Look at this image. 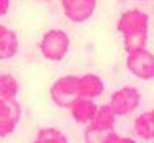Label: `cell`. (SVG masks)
<instances>
[{
	"mask_svg": "<svg viewBox=\"0 0 154 143\" xmlns=\"http://www.w3.org/2000/svg\"><path fill=\"white\" fill-rule=\"evenodd\" d=\"M134 133L141 140H154V118L151 110L136 116V120H134Z\"/></svg>",
	"mask_w": 154,
	"mask_h": 143,
	"instance_id": "cell-12",
	"label": "cell"
},
{
	"mask_svg": "<svg viewBox=\"0 0 154 143\" xmlns=\"http://www.w3.org/2000/svg\"><path fill=\"white\" fill-rule=\"evenodd\" d=\"M68 110H70V115L75 122L88 126L93 122L94 115H96L98 105L94 103V100H90V98H76Z\"/></svg>",
	"mask_w": 154,
	"mask_h": 143,
	"instance_id": "cell-9",
	"label": "cell"
},
{
	"mask_svg": "<svg viewBox=\"0 0 154 143\" xmlns=\"http://www.w3.org/2000/svg\"><path fill=\"white\" fill-rule=\"evenodd\" d=\"M116 118L118 116L114 115V112L111 110V106L108 105H101L98 106V112L94 115L93 122L90 123L88 126H93V128L100 130V132H114V125H116Z\"/></svg>",
	"mask_w": 154,
	"mask_h": 143,
	"instance_id": "cell-11",
	"label": "cell"
},
{
	"mask_svg": "<svg viewBox=\"0 0 154 143\" xmlns=\"http://www.w3.org/2000/svg\"><path fill=\"white\" fill-rule=\"evenodd\" d=\"M151 113H152V118H154V110H151Z\"/></svg>",
	"mask_w": 154,
	"mask_h": 143,
	"instance_id": "cell-18",
	"label": "cell"
},
{
	"mask_svg": "<svg viewBox=\"0 0 154 143\" xmlns=\"http://www.w3.org/2000/svg\"><path fill=\"white\" fill-rule=\"evenodd\" d=\"M106 143H137V141H136V140H133V138H128V136L118 135L116 132H111L109 135H108Z\"/></svg>",
	"mask_w": 154,
	"mask_h": 143,
	"instance_id": "cell-16",
	"label": "cell"
},
{
	"mask_svg": "<svg viewBox=\"0 0 154 143\" xmlns=\"http://www.w3.org/2000/svg\"><path fill=\"white\" fill-rule=\"evenodd\" d=\"M20 92V83L12 73H0V98L17 100Z\"/></svg>",
	"mask_w": 154,
	"mask_h": 143,
	"instance_id": "cell-13",
	"label": "cell"
},
{
	"mask_svg": "<svg viewBox=\"0 0 154 143\" xmlns=\"http://www.w3.org/2000/svg\"><path fill=\"white\" fill-rule=\"evenodd\" d=\"M22 120V106L17 100L0 98V138L12 135Z\"/></svg>",
	"mask_w": 154,
	"mask_h": 143,
	"instance_id": "cell-7",
	"label": "cell"
},
{
	"mask_svg": "<svg viewBox=\"0 0 154 143\" xmlns=\"http://www.w3.org/2000/svg\"><path fill=\"white\" fill-rule=\"evenodd\" d=\"M111 110L114 112L116 116H126L129 113L136 112L141 105V92L133 85H126L118 88L116 92H113L109 98Z\"/></svg>",
	"mask_w": 154,
	"mask_h": 143,
	"instance_id": "cell-4",
	"label": "cell"
},
{
	"mask_svg": "<svg viewBox=\"0 0 154 143\" xmlns=\"http://www.w3.org/2000/svg\"><path fill=\"white\" fill-rule=\"evenodd\" d=\"M116 30L123 37V47L126 53L146 48L149 35V15L139 8L124 10L118 18Z\"/></svg>",
	"mask_w": 154,
	"mask_h": 143,
	"instance_id": "cell-1",
	"label": "cell"
},
{
	"mask_svg": "<svg viewBox=\"0 0 154 143\" xmlns=\"http://www.w3.org/2000/svg\"><path fill=\"white\" fill-rule=\"evenodd\" d=\"M78 76L80 75H63L57 78L50 86V98L60 108H70L71 103L80 98L78 93Z\"/></svg>",
	"mask_w": 154,
	"mask_h": 143,
	"instance_id": "cell-3",
	"label": "cell"
},
{
	"mask_svg": "<svg viewBox=\"0 0 154 143\" xmlns=\"http://www.w3.org/2000/svg\"><path fill=\"white\" fill-rule=\"evenodd\" d=\"M136 2H139V0H136Z\"/></svg>",
	"mask_w": 154,
	"mask_h": 143,
	"instance_id": "cell-20",
	"label": "cell"
},
{
	"mask_svg": "<svg viewBox=\"0 0 154 143\" xmlns=\"http://www.w3.org/2000/svg\"><path fill=\"white\" fill-rule=\"evenodd\" d=\"M47 2H50V0H47Z\"/></svg>",
	"mask_w": 154,
	"mask_h": 143,
	"instance_id": "cell-19",
	"label": "cell"
},
{
	"mask_svg": "<svg viewBox=\"0 0 154 143\" xmlns=\"http://www.w3.org/2000/svg\"><path fill=\"white\" fill-rule=\"evenodd\" d=\"M111 133V132H109ZM109 133L106 132H100V130L93 128V126H86V130H85V143H106L108 140V135Z\"/></svg>",
	"mask_w": 154,
	"mask_h": 143,
	"instance_id": "cell-15",
	"label": "cell"
},
{
	"mask_svg": "<svg viewBox=\"0 0 154 143\" xmlns=\"http://www.w3.org/2000/svg\"><path fill=\"white\" fill-rule=\"evenodd\" d=\"M126 68L139 80H154V53L147 48L126 53Z\"/></svg>",
	"mask_w": 154,
	"mask_h": 143,
	"instance_id": "cell-5",
	"label": "cell"
},
{
	"mask_svg": "<svg viewBox=\"0 0 154 143\" xmlns=\"http://www.w3.org/2000/svg\"><path fill=\"white\" fill-rule=\"evenodd\" d=\"M63 13L70 22L85 23L94 15L98 0H60Z\"/></svg>",
	"mask_w": 154,
	"mask_h": 143,
	"instance_id": "cell-6",
	"label": "cell"
},
{
	"mask_svg": "<svg viewBox=\"0 0 154 143\" xmlns=\"http://www.w3.org/2000/svg\"><path fill=\"white\" fill-rule=\"evenodd\" d=\"M8 8H10V0H0V17L7 15Z\"/></svg>",
	"mask_w": 154,
	"mask_h": 143,
	"instance_id": "cell-17",
	"label": "cell"
},
{
	"mask_svg": "<svg viewBox=\"0 0 154 143\" xmlns=\"http://www.w3.org/2000/svg\"><path fill=\"white\" fill-rule=\"evenodd\" d=\"M78 93L80 98L94 100L104 93V82L96 73H85L78 76Z\"/></svg>",
	"mask_w": 154,
	"mask_h": 143,
	"instance_id": "cell-8",
	"label": "cell"
},
{
	"mask_svg": "<svg viewBox=\"0 0 154 143\" xmlns=\"http://www.w3.org/2000/svg\"><path fill=\"white\" fill-rule=\"evenodd\" d=\"M71 40L65 30L60 28H50L42 35L38 42V50L42 57L48 62H61L70 52Z\"/></svg>",
	"mask_w": 154,
	"mask_h": 143,
	"instance_id": "cell-2",
	"label": "cell"
},
{
	"mask_svg": "<svg viewBox=\"0 0 154 143\" xmlns=\"http://www.w3.org/2000/svg\"><path fill=\"white\" fill-rule=\"evenodd\" d=\"M33 143H70V140L61 130L53 128V126H47V128L38 130Z\"/></svg>",
	"mask_w": 154,
	"mask_h": 143,
	"instance_id": "cell-14",
	"label": "cell"
},
{
	"mask_svg": "<svg viewBox=\"0 0 154 143\" xmlns=\"http://www.w3.org/2000/svg\"><path fill=\"white\" fill-rule=\"evenodd\" d=\"M20 43L15 30L0 25V60H10L18 53Z\"/></svg>",
	"mask_w": 154,
	"mask_h": 143,
	"instance_id": "cell-10",
	"label": "cell"
}]
</instances>
